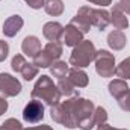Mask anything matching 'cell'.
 Segmentation results:
<instances>
[{"label": "cell", "mask_w": 130, "mask_h": 130, "mask_svg": "<svg viewBox=\"0 0 130 130\" xmlns=\"http://www.w3.org/2000/svg\"><path fill=\"white\" fill-rule=\"evenodd\" d=\"M95 106L91 100L74 97L58 103L50 107V115L55 123H59L67 129L91 130L95 126L94 121Z\"/></svg>", "instance_id": "obj_1"}, {"label": "cell", "mask_w": 130, "mask_h": 130, "mask_svg": "<svg viewBox=\"0 0 130 130\" xmlns=\"http://www.w3.org/2000/svg\"><path fill=\"white\" fill-rule=\"evenodd\" d=\"M32 98H38V100H42L45 104H48L50 107L58 104L61 101V91L58 89V86L53 83V80L48 77V76H41L35 86H33L32 92H30Z\"/></svg>", "instance_id": "obj_2"}, {"label": "cell", "mask_w": 130, "mask_h": 130, "mask_svg": "<svg viewBox=\"0 0 130 130\" xmlns=\"http://www.w3.org/2000/svg\"><path fill=\"white\" fill-rule=\"evenodd\" d=\"M95 55H97V50L92 41L83 39L77 45H74L70 55V65H73L74 68H85L95 59Z\"/></svg>", "instance_id": "obj_3"}, {"label": "cell", "mask_w": 130, "mask_h": 130, "mask_svg": "<svg viewBox=\"0 0 130 130\" xmlns=\"http://www.w3.org/2000/svg\"><path fill=\"white\" fill-rule=\"evenodd\" d=\"M77 14H82L83 17L88 18L91 26H95L100 30H104L110 24V14L106 9H92L89 6H82Z\"/></svg>", "instance_id": "obj_4"}, {"label": "cell", "mask_w": 130, "mask_h": 130, "mask_svg": "<svg viewBox=\"0 0 130 130\" xmlns=\"http://www.w3.org/2000/svg\"><path fill=\"white\" fill-rule=\"evenodd\" d=\"M95 71L101 77H112L115 74V56L107 50H98L95 55Z\"/></svg>", "instance_id": "obj_5"}, {"label": "cell", "mask_w": 130, "mask_h": 130, "mask_svg": "<svg viewBox=\"0 0 130 130\" xmlns=\"http://www.w3.org/2000/svg\"><path fill=\"white\" fill-rule=\"evenodd\" d=\"M20 92H21L20 80L8 73H0V97H15Z\"/></svg>", "instance_id": "obj_6"}, {"label": "cell", "mask_w": 130, "mask_h": 130, "mask_svg": "<svg viewBox=\"0 0 130 130\" xmlns=\"http://www.w3.org/2000/svg\"><path fill=\"white\" fill-rule=\"evenodd\" d=\"M44 118V104L41 103V100H36L33 98L32 101H29L23 110V120L26 123H39L41 120Z\"/></svg>", "instance_id": "obj_7"}, {"label": "cell", "mask_w": 130, "mask_h": 130, "mask_svg": "<svg viewBox=\"0 0 130 130\" xmlns=\"http://www.w3.org/2000/svg\"><path fill=\"white\" fill-rule=\"evenodd\" d=\"M42 35L48 41H59L64 35V26L58 21H48L42 27Z\"/></svg>", "instance_id": "obj_8"}, {"label": "cell", "mask_w": 130, "mask_h": 130, "mask_svg": "<svg viewBox=\"0 0 130 130\" xmlns=\"http://www.w3.org/2000/svg\"><path fill=\"white\" fill-rule=\"evenodd\" d=\"M23 24H24V21H23V18L20 15H11L3 23V33H5V36H8V38L15 36L17 33L21 30Z\"/></svg>", "instance_id": "obj_9"}, {"label": "cell", "mask_w": 130, "mask_h": 130, "mask_svg": "<svg viewBox=\"0 0 130 130\" xmlns=\"http://www.w3.org/2000/svg\"><path fill=\"white\" fill-rule=\"evenodd\" d=\"M62 41L65 45L68 47H74L77 45L80 41H83V33L79 29H76L73 24H68L64 27V35H62Z\"/></svg>", "instance_id": "obj_10"}, {"label": "cell", "mask_w": 130, "mask_h": 130, "mask_svg": "<svg viewBox=\"0 0 130 130\" xmlns=\"http://www.w3.org/2000/svg\"><path fill=\"white\" fill-rule=\"evenodd\" d=\"M21 50H23V53L26 56H29V58L33 59L38 55V52L41 50V41L36 36H33V35L26 36L23 39V42H21Z\"/></svg>", "instance_id": "obj_11"}, {"label": "cell", "mask_w": 130, "mask_h": 130, "mask_svg": "<svg viewBox=\"0 0 130 130\" xmlns=\"http://www.w3.org/2000/svg\"><path fill=\"white\" fill-rule=\"evenodd\" d=\"M68 79L73 82V85L76 86V88H85V86H88V82H89V77H88V74L83 71V70H80V68H70V71H68Z\"/></svg>", "instance_id": "obj_12"}, {"label": "cell", "mask_w": 130, "mask_h": 130, "mask_svg": "<svg viewBox=\"0 0 130 130\" xmlns=\"http://www.w3.org/2000/svg\"><path fill=\"white\" fill-rule=\"evenodd\" d=\"M107 44L112 50H123L127 44V38L126 35L123 33V30H113V32L109 33L107 36Z\"/></svg>", "instance_id": "obj_13"}, {"label": "cell", "mask_w": 130, "mask_h": 130, "mask_svg": "<svg viewBox=\"0 0 130 130\" xmlns=\"http://www.w3.org/2000/svg\"><path fill=\"white\" fill-rule=\"evenodd\" d=\"M110 23L113 24V27L117 30L127 29V26H129V20H127L126 14L121 9H118L117 6H113V9L110 11Z\"/></svg>", "instance_id": "obj_14"}, {"label": "cell", "mask_w": 130, "mask_h": 130, "mask_svg": "<svg viewBox=\"0 0 130 130\" xmlns=\"http://www.w3.org/2000/svg\"><path fill=\"white\" fill-rule=\"evenodd\" d=\"M127 89H129V85L123 79H115V80H112L109 83V92H110L112 97H115L117 100L121 97L123 94H126Z\"/></svg>", "instance_id": "obj_15"}, {"label": "cell", "mask_w": 130, "mask_h": 130, "mask_svg": "<svg viewBox=\"0 0 130 130\" xmlns=\"http://www.w3.org/2000/svg\"><path fill=\"white\" fill-rule=\"evenodd\" d=\"M44 9L52 17H59L64 12V2L62 0H45Z\"/></svg>", "instance_id": "obj_16"}, {"label": "cell", "mask_w": 130, "mask_h": 130, "mask_svg": "<svg viewBox=\"0 0 130 130\" xmlns=\"http://www.w3.org/2000/svg\"><path fill=\"white\" fill-rule=\"evenodd\" d=\"M44 52L53 59V62H56L61 56H62V44L59 41H50L48 44H45Z\"/></svg>", "instance_id": "obj_17"}, {"label": "cell", "mask_w": 130, "mask_h": 130, "mask_svg": "<svg viewBox=\"0 0 130 130\" xmlns=\"http://www.w3.org/2000/svg\"><path fill=\"white\" fill-rule=\"evenodd\" d=\"M70 24H73L76 29H79L83 35L91 30V23H89V21H88V18H86V17H83L82 14H76V15H74V18L70 21Z\"/></svg>", "instance_id": "obj_18"}, {"label": "cell", "mask_w": 130, "mask_h": 130, "mask_svg": "<svg viewBox=\"0 0 130 130\" xmlns=\"http://www.w3.org/2000/svg\"><path fill=\"white\" fill-rule=\"evenodd\" d=\"M33 65L38 68H50L53 65V59L44 52V48H41L38 52V55L33 58Z\"/></svg>", "instance_id": "obj_19"}, {"label": "cell", "mask_w": 130, "mask_h": 130, "mask_svg": "<svg viewBox=\"0 0 130 130\" xmlns=\"http://www.w3.org/2000/svg\"><path fill=\"white\" fill-rule=\"evenodd\" d=\"M70 71V67L67 62H62V61H56L53 62V65L50 67V73L53 77H58V79H64L65 76L68 74Z\"/></svg>", "instance_id": "obj_20"}, {"label": "cell", "mask_w": 130, "mask_h": 130, "mask_svg": "<svg viewBox=\"0 0 130 130\" xmlns=\"http://www.w3.org/2000/svg\"><path fill=\"white\" fill-rule=\"evenodd\" d=\"M115 74H117V77H120L123 80H129L130 79V56L126 58L124 61H121L120 65H117Z\"/></svg>", "instance_id": "obj_21"}, {"label": "cell", "mask_w": 130, "mask_h": 130, "mask_svg": "<svg viewBox=\"0 0 130 130\" xmlns=\"http://www.w3.org/2000/svg\"><path fill=\"white\" fill-rule=\"evenodd\" d=\"M58 89L61 91L62 95H73L76 92V86L73 85V82L68 79V77H64V79H59L58 82Z\"/></svg>", "instance_id": "obj_22"}, {"label": "cell", "mask_w": 130, "mask_h": 130, "mask_svg": "<svg viewBox=\"0 0 130 130\" xmlns=\"http://www.w3.org/2000/svg\"><path fill=\"white\" fill-rule=\"evenodd\" d=\"M21 76H23V79L24 80H32L33 77H36V74H38V67H35L33 64H27L24 65V68L21 70V73H20Z\"/></svg>", "instance_id": "obj_23"}, {"label": "cell", "mask_w": 130, "mask_h": 130, "mask_svg": "<svg viewBox=\"0 0 130 130\" xmlns=\"http://www.w3.org/2000/svg\"><path fill=\"white\" fill-rule=\"evenodd\" d=\"M27 64V61L24 59V56L23 55H15L14 58H12V62H11V67H12V70L15 71V73H21V70L24 68V65Z\"/></svg>", "instance_id": "obj_24"}, {"label": "cell", "mask_w": 130, "mask_h": 130, "mask_svg": "<svg viewBox=\"0 0 130 130\" xmlns=\"http://www.w3.org/2000/svg\"><path fill=\"white\" fill-rule=\"evenodd\" d=\"M0 130H24V129H23L20 121H17L15 118H9L0 126Z\"/></svg>", "instance_id": "obj_25"}, {"label": "cell", "mask_w": 130, "mask_h": 130, "mask_svg": "<svg viewBox=\"0 0 130 130\" xmlns=\"http://www.w3.org/2000/svg\"><path fill=\"white\" fill-rule=\"evenodd\" d=\"M94 121H95V126H98V124L107 121V112H106L104 107H101V106L95 107V112H94Z\"/></svg>", "instance_id": "obj_26"}, {"label": "cell", "mask_w": 130, "mask_h": 130, "mask_svg": "<svg viewBox=\"0 0 130 130\" xmlns=\"http://www.w3.org/2000/svg\"><path fill=\"white\" fill-rule=\"evenodd\" d=\"M118 104H120V107H121L123 110L130 112V88L127 89L126 94H123L121 97L118 98Z\"/></svg>", "instance_id": "obj_27"}, {"label": "cell", "mask_w": 130, "mask_h": 130, "mask_svg": "<svg viewBox=\"0 0 130 130\" xmlns=\"http://www.w3.org/2000/svg\"><path fill=\"white\" fill-rule=\"evenodd\" d=\"M8 53H9V45H8V42L0 39V62H3V61L8 58Z\"/></svg>", "instance_id": "obj_28"}, {"label": "cell", "mask_w": 130, "mask_h": 130, "mask_svg": "<svg viewBox=\"0 0 130 130\" xmlns=\"http://www.w3.org/2000/svg\"><path fill=\"white\" fill-rule=\"evenodd\" d=\"M115 6L118 9H121L124 14H130V0H120Z\"/></svg>", "instance_id": "obj_29"}, {"label": "cell", "mask_w": 130, "mask_h": 130, "mask_svg": "<svg viewBox=\"0 0 130 130\" xmlns=\"http://www.w3.org/2000/svg\"><path fill=\"white\" fill-rule=\"evenodd\" d=\"M32 9H39V8H42L44 6V3H45V0H24Z\"/></svg>", "instance_id": "obj_30"}, {"label": "cell", "mask_w": 130, "mask_h": 130, "mask_svg": "<svg viewBox=\"0 0 130 130\" xmlns=\"http://www.w3.org/2000/svg\"><path fill=\"white\" fill-rule=\"evenodd\" d=\"M6 110H8V101H6V98L0 97V117H2Z\"/></svg>", "instance_id": "obj_31"}, {"label": "cell", "mask_w": 130, "mask_h": 130, "mask_svg": "<svg viewBox=\"0 0 130 130\" xmlns=\"http://www.w3.org/2000/svg\"><path fill=\"white\" fill-rule=\"evenodd\" d=\"M97 130H127V129H113L112 126H109L107 123H101L97 126Z\"/></svg>", "instance_id": "obj_32"}, {"label": "cell", "mask_w": 130, "mask_h": 130, "mask_svg": "<svg viewBox=\"0 0 130 130\" xmlns=\"http://www.w3.org/2000/svg\"><path fill=\"white\" fill-rule=\"evenodd\" d=\"M89 3H94V5H98V6H107L112 3V0H88Z\"/></svg>", "instance_id": "obj_33"}, {"label": "cell", "mask_w": 130, "mask_h": 130, "mask_svg": "<svg viewBox=\"0 0 130 130\" xmlns=\"http://www.w3.org/2000/svg\"><path fill=\"white\" fill-rule=\"evenodd\" d=\"M24 130H53L50 126H45V124H42V126H36V127H27V129Z\"/></svg>", "instance_id": "obj_34"}]
</instances>
